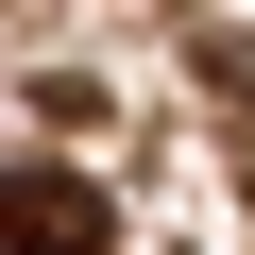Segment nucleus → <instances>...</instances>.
Instances as JSON below:
<instances>
[{
	"label": "nucleus",
	"instance_id": "nucleus-1",
	"mask_svg": "<svg viewBox=\"0 0 255 255\" xmlns=\"http://www.w3.org/2000/svg\"><path fill=\"white\" fill-rule=\"evenodd\" d=\"M0 255H119V221H102V187L85 170H0Z\"/></svg>",
	"mask_w": 255,
	"mask_h": 255
}]
</instances>
